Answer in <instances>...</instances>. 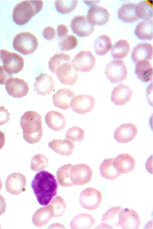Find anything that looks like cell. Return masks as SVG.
Listing matches in <instances>:
<instances>
[{
	"label": "cell",
	"instance_id": "35",
	"mask_svg": "<svg viewBox=\"0 0 153 229\" xmlns=\"http://www.w3.org/2000/svg\"><path fill=\"white\" fill-rule=\"evenodd\" d=\"M137 13L139 18L145 20H152L153 5L151 2L143 0L137 4Z\"/></svg>",
	"mask_w": 153,
	"mask_h": 229
},
{
	"label": "cell",
	"instance_id": "31",
	"mask_svg": "<svg viewBox=\"0 0 153 229\" xmlns=\"http://www.w3.org/2000/svg\"><path fill=\"white\" fill-rule=\"evenodd\" d=\"M134 33L140 40H151L153 38L152 20H145L136 26Z\"/></svg>",
	"mask_w": 153,
	"mask_h": 229
},
{
	"label": "cell",
	"instance_id": "36",
	"mask_svg": "<svg viewBox=\"0 0 153 229\" xmlns=\"http://www.w3.org/2000/svg\"><path fill=\"white\" fill-rule=\"evenodd\" d=\"M71 61L69 54L64 53H57L52 56L49 60L48 68L51 72L55 74L57 69L61 64Z\"/></svg>",
	"mask_w": 153,
	"mask_h": 229
},
{
	"label": "cell",
	"instance_id": "2",
	"mask_svg": "<svg viewBox=\"0 0 153 229\" xmlns=\"http://www.w3.org/2000/svg\"><path fill=\"white\" fill-rule=\"evenodd\" d=\"M20 125L23 137L27 143L32 144L41 139L43 129L41 115L34 110L26 111L20 117Z\"/></svg>",
	"mask_w": 153,
	"mask_h": 229
},
{
	"label": "cell",
	"instance_id": "9",
	"mask_svg": "<svg viewBox=\"0 0 153 229\" xmlns=\"http://www.w3.org/2000/svg\"><path fill=\"white\" fill-rule=\"evenodd\" d=\"M93 171L88 165L80 163L73 165L70 171L72 182L74 185H83L91 179Z\"/></svg>",
	"mask_w": 153,
	"mask_h": 229
},
{
	"label": "cell",
	"instance_id": "38",
	"mask_svg": "<svg viewBox=\"0 0 153 229\" xmlns=\"http://www.w3.org/2000/svg\"><path fill=\"white\" fill-rule=\"evenodd\" d=\"M77 0H56L55 6L56 10L63 14H68L73 11L77 5Z\"/></svg>",
	"mask_w": 153,
	"mask_h": 229
},
{
	"label": "cell",
	"instance_id": "25",
	"mask_svg": "<svg viewBox=\"0 0 153 229\" xmlns=\"http://www.w3.org/2000/svg\"><path fill=\"white\" fill-rule=\"evenodd\" d=\"M45 122L50 129L56 131H59L65 127L66 120L61 113L55 110L48 111L45 116Z\"/></svg>",
	"mask_w": 153,
	"mask_h": 229
},
{
	"label": "cell",
	"instance_id": "13",
	"mask_svg": "<svg viewBox=\"0 0 153 229\" xmlns=\"http://www.w3.org/2000/svg\"><path fill=\"white\" fill-rule=\"evenodd\" d=\"M5 89L9 95L15 98L26 96L29 90L28 83L17 77L9 78L6 83Z\"/></svg>",
	"mask_w": 153,
	"mask_h": 229
},
{
	"label": "cell",
	"instance_id": "8",
	"mask_svg": "<svg viewBox=\"0 0 153 229\" xmlns=\"http://www.w3.org/2000/svg\"><path fill=\"white\" fill-rule=\"evenodd\" d=\"M95 58L90 51L83 50L76 54L71 61L75 70L82 72H87L94 68Z\"/></svg>",
	"mask_w": 153,
	"mask_h": 229
},
{
	"label": "cell",
	"instance_id": "40",
	"mask_svg": "<svg viewBox=\"0 0 153 229\" xmlns=\"http://www.w3.org/2000/svg\"><path fill=\"white\" fill-rule=\"evenodd\" d=\"M77 44L78 40L76 37L71 34L61 38L59 43V46L61 51H65L75 49Z\"/></svg>",
	"mask_w": 153,
	"mask_h": 229
},
{
	"label": "cell",
	"instance_id": "44",
	"mask_svg": "<svg viewBox=\"0 0 153 229\" xmlns=\"http://www.w3.org/2000/svg\"><path fill=\"white\" fill-rule=\"evenodd\" d=\"M12 77V74L7 73L2 66L0 65V84H5L7 81Z\"/></svg>",
	"mask_w": 153,
	"mask_h": 229
},
{
	"label": "cell",
	"instance_id": "22",
	"mask_svg": "<svg viewBox=\"0 0 153 229\" xmlns=\"http://www.w3.org/2000/svg\"><path fill=\"white\" fill-rule=\"evenodd\" d=\"M135 164L134 158L128 154H120L114 158V166L120 175L132 171L135 168Z\"/></svg>",
	"mask_w": 153,
	"mask_h": 229
},
{
	"label": "cell",
	"instance_id": "37",
	"mask_svg": "<svg viewBox=\"0 0 153 229\" xmlns=\"http://www.w3.org/2000/svg\"><path fill=\"white\" fill-rule=\"evenodd\" d=\"M48 161L47 157L43 154H37L32 158L30 167L34 171H39L44 170L48 166Z\"/></svg>",
	"mask_w": 153,
	"mask_h": 229
},
{
	"label": "cell",
	"instance_id": "33",
	"mask_svg": "<svg viewBox=\"0 0 153 229\" xmlns=\"http://www.w3.org/2000/svg\"><path fill=\"white\" fill-rule=\"evenodd\" d=\"M73 165L68 164L60 167L56 172V177L58 183L62 187H69L74 185L72 182L70 171Z\"/></svg>",
	"mask_w": 153,
	"mask_h": 229
},
{
	"label": "cell",
	"instance_id": "28",
	"mask_svg": "<svg viewBox=\"0 0 153 229\" xmlns=\"http://www.w3.org/2000/svg\"><path fill=\"white\" fill-rule=\"evenodd\" d=\"M135 73L138 78L143 82L152 80L153 67L147 60H141L136 63Z\"/></svg>",
	"mask_w": 153,
	"mask_h": 229
},
{
	"label": "cell",
	"instance_id": "5",
	"mask_svg": "<svg viewBox=\"0 0 153 229\" xmlns=\"http://www.w3.org/2000/svg\"><path fill=\"white\" fill-rule=\"evenodd\" d=\"M0 62L5 70L11 74L18 73L24 67V60L22 57L4 49L0 50Z\"/></svg>",
	"mask_w": 153,
	"mask_h": 229
},
{
	"label": "cell",
	"instance_id": "16",
	"mask_svg": "<svg viewBox=\"0 0 153 229\" xmlns=\"http://www.w3.org/2000/svg\"><path fill=\"white\" fill-rule=\"evenodd\" d=\"M138 133L136 126L131 123L123 124L116 129L114 138L121 143H127L133 141Z\"/></svg>",
	"mask_w": 153,
	"mask_h": 229
},
{
	"label": "cell",
	"instance_id": "48",
	"mask_svg": "<svg viewBox=\"0 0 153 229\" xmlns=\"http://www.w3.org/2000/svg\"><path fill=\"white\" fill-rule=\"evenodd\" d=\"M5 142L4 133L0 130V150L4 146Z\"/></svg>",
	"mask_w": 153,
	"mask_h": 229
},
{
	"label": "cell",
	"instance_id": "20",
	"mask_svg": "<svg viewBox=\"0 0 153 229\" xmlns=\"http://www.w3.org/2000/svg\"><path fill=\"white\" fill-rule=\"evenodd\" d=\"M132 94V90L128 85L121 83L112 90L111 99L115 105L122 106L130 100Z\"/></svg>",
	"mask_w": 153,
	"mask_h": 229
},
{
	"label": "cell",
	"instance_id": "39",
	"mask_svg": "<svg viewBox=\"0 0 153 229\" xmlns=\"http://www.w3.org/2000/svg\"><path fill=\"white\" fill-rule=\"evenodd\" d=\"M50 205L53 208L54 217H60L65 213L66 205L64 200L61 196L58 195L52 201Z\"/></svg>",
	"mask_w": 153,
	"mask_h": 229
},
{
	"label": "cell",
	"instance_id": "30",
	"mask_svg": "<svg viewBox=\"0 0 153 229\" xmlns=\"http://www.w3.org/2000/svg\"><path fill=\"white\" fill-rule=\"evenodd\" d=\"M114 158L105 159L101 163L99 171L101 176L111 180L116 179L120 175L117 171L114 165Z\"/></svg>",
	"mask_w": 153,
	"mask_h": 229
},
{
	"label": "cell",
	"instance_id": "18",
	"mask_svg": "<svg viewBox=\"0 0 153 229\" xmlns=\"http://www.w3.org/2000/svg\"><path fill=\"white\" fill-rule=\"evenodd\" d=\"M55 83L52 76L40 73L35 78L33 85L34 90L38 94L42 96L49 94L54 89Z\"/></svg>",
	"mask_w": 153,
	"mask_h": 229
},
{
	"label": "cell",
	"instance_id": "43",
	"mask_svg": "<svg viewBox=\"0 0 153 229\" xmlns=\"http://www.w3.org/2000/svg\"><path fill=\"white\" fill-rule=\"evenodd\" d=\"M43 37L47 40H52L56 35L55 29L51 26H48L44 28L42 32Z\"/></svg>",
	"mask_w": 153,
	"mask_h": 229
},
{
	"label": "cell",
	"instance_id": "49",
	"mask_svg": "<svg viewBox=\"0 0 153 229\" xmlns=\"http://www.w3.org/2000/svg\"><path fill=\"white\" fill-rule=\"evenodd\" d=\"M2 186V183L0 178V191L1 190Z\"/></svg>",
	"mask_w": 153,
	"mask_h": 229
},
{
	"label": "cell",
	"instance_id": "12",
	"mask_svg": "<svg viewBox=\"0 0 153 229\" xmlns=\"http://www.w3.org/2000/svg\"><path fill=\"white\" fill-rule=\"evenodd\" d=\"M70 26L74 33L80 37L88 36L93 33L94 26L89 21L85 15L75 16L72 19Z\"/></svg>",
	"mask_w": 153,
	"mask_h": 229
},
{
	"label": "cell",
	"instance_id": "27",
	"mask_svg": "<svg viewBox=\"0 0 153 229\" xmlns=\"http://www.w3.org/2000/svg\"><path fill=\"white\" fill-rule=\"evenodd\" d=\"M118 16L125 22L131 23L137 21L139 18L137 13V4L133 3L124 4L119 8Z\"/></svg>",
	"mask_w": 153,
	"mask_h": 229
},
{
	"label": "cell",
	"instance_id": "10",
	"mask_svg": "<svg viewBox=\"0 0 153 229\" xmlns=\"http://www.w3.org/2000/svg\"><path fill=\"white\" fill-rule=\"evenodd\" d=\"M95 103V99L92 95L80 94L72 99L70 102V107L75 112L84 114L93 109Z\"/></svg>",
	"mask_w": 153,
	"mask_h": 229
},
{
	"label": "cell",
	"instance_id": "21",
	"mask_svg": "<svg viewBox=\"0 0 153 229\" xmlns=\"http://www.w3.org/2000/svg\"><path fill=\"white\" fill-rule=\"evenodd\" d=\"M122 209L118 206L112 207L107 210L103 216L101 224L97 228L114 229L118 227L119 214Z\"/></svg>",
	"mask_w": 153,
	"mask_h": 229
},
{
	"label": "cell",
	"instance_id": "3",
	"mask_svg": "<svg viewBox=\"0 0 153 229\" xmlns=\"http://www.w3.org/2000/svg\"><path fill=\"white\" fill-rule=\"evenodd\" d=\"M43 6L42 0H25L17 4L14 9L12 18L17 24L23 25L39 12Z\"/></svg>",
	"mask_w": 153,
	"mask_h": 229
},
{
	"label": "cell",
	"instance_id": "19",
	"mask_svg": "<svg viewBox=\"0 0 153 229\" xmlns=\"http://www.w3.org/2000/svg\"><path fill=\"white\" fill-rule=\"evenodd\" d=\"M75 96L74 92L69 89H59L53 95L52 101L56 107L63 110L70 107V102Z\"/></svg>",
	"mask_w": 153,
	"mask_h": 229
},
{
	"label": "cell",
	"instance_id": "4",
	"mask_svg": "<svg viewBox=\"0 0 153 229\" xmlns=\"http://www.w3.org/2000/svg\"><path fill=\"white\" fill-rule=\"evenodd\" d=\"M14 48L24 55L31 54L37 49L38 42L33 34L28 32H21L17 34L13 41Z\"/></svg>",
	"mask_w": 153,
	"mask_h": 229
},
{
	"label": "cell",
	"instance_id": "50",
	"mask_svg": "<svg viewBox=\"0 0 153 229\" xmlns=\"http://www.w3.org/2000/svg\"><path fill=\"white\" fill-rule=\"evenodd\" d=\"M0 228H1V225L0 224Z\"/></svg>",
	"mask_w": 153,
	"mask_h": 229
},
{
	"label": "cell",
	"instance_id": "42",
	"mask_svg": "<svg viewBox=\"0 0 153 229\" xmlns=\"http://www.w3.org/2000/svg\"><path fill=\"white\" fill-rule=\"evenodd\" d=\"M10 114L3 106H0V126L7 123L10 120Z\"/></svg>",
	"mask_w": 153,
	"mask_h": 229
},
{
	"label": "cell",
	"instance_id": "6",
	"mask_svg": "<svg viewBox=\"0 0 153 229\" xmlns=\"http://www.w3.org/2000/svg\"><path fill=\"white\" fill-rule=\"evenodd\" d=\"M105 73L107 79L113 83L125 80L128 75L126 65L122 60H113L106 65Z\"/></svg>",
	"mask_w": 153,
	"mask_h": 229
},
{
	"label": "cell",
	"instance_id": "32",
	"mask_svg": "<svg viewBox=\"0 0 153 229\" xmlns=\"http://www.w3.org/2000/svg\"><path fill=\"white\" fill-rule=\"evenodd\" d=\"M112 44L110 38L108 35H100L95 40L94 48L96 54L102 56L106 54L111 49Z\"/></svg>",
	"mask_w": 153,
	"mask_h": 229
},
{
	"label": "cell",
	"instance_id": "24",
	"mask_svg": "<svg viewBox=\"0 0 153 229\" xmlns=\"http://www.w3.org/2000/svg\"><path fill=\"white\" fill-rule=\"evenodd\" d=\"M53 217L52 206L48 204L37 210L32 218L33 224L36 227H41L48 223Z\"/></svg>",
	"mask_w": 153,
	"mask_h": 229
},
{
	"label": "cell",
	"instance_id": "29",
	"mask_svg": "<svg viewBox=\"0 0 153 229\" xmlns=\"http://www.w3.org/2000/svg\"><path fill=\"white\" fill-rule=\"evenodd\" d=\"M95 219L92 215L81 213L74 217L70 223L72 229H89L95 224Z\"/></svg>",
	"mask_w": 153,
	"mask_h": 229
},
{
	"label": "cell",
	"instance_id": "11",
	"mask_svg": "<svg viewBox=\"0 0 153 229\" xmlns=\"http://www.w3.org/2000/svg\"><path fill=\"white\" fill-rule=\"evenodd\" d=\"M55 74L61 83L67 85H72L76 83L79 77L71 61L61 64L57 69Z\"/></svg>",
	"mask_w": 153,
	"mask_h": 229
},
{
	"label": "cell",
	"instance_id": "46",
	"mask_svg": "<svg viewBox=\"0 0 153 229\" xmlns=\"http://www.w3.org/2000/svg\"><path fill=\"white\" fill-rule=\"evenodd\" d=\"M6 207L5 200L2 196L0 194V216L5 213Z\"/></svg>",
	"mask_w": 153,
	"mask_h": 229
},
{
	"label": "cell",
	"instance_id": "1",
	"mask_svg": "<svg viewBox=\"0 0 153 229\" xmlns=\"http://www.w3.org/2000/svg\"><path fill=\"white\" fill-rule=\"evenodd\" d=\"M31 186L38 202L42 206L48 204L57 195L58 185L55 177L46 171L35 175Z\"/></svg>",
	"mask_w": 153,
	"mask_h": 229
},
{
	"label": "cell",
	"instance_id": "7",
	"mask_svg": "<svg viewBox=\"0 0 153 229\" xmlns=\"http://www.w3.org/2000/svg\"><path fill=\"white\" fill-rule=\"evenodd\" d=\"M102 195L98 189L87 187L80 193L79 202L82 207L87 210L93 211L97 208L101 203Z\"/></svg>",
	"mask_w": 153,
	"mask_h": 229
},
{
	"label": "cell",
	"instance_id": "41",
	"mask_svg": "<svg viewBox=\"0 0 153 229\" xmlns=\"http://www.w3.org/2000/svg\"><path fill=\"white\" fill-rule=\"evenodd\" d=\"M85 131L81 128L77 126L73 127L69 129L65 134L66 139L72 143L81 142L84 138Z\"/></svg>",
	"mask_w": 153,
	"mask_h": 229
},
{
	"label": "cell",
	"instance_id": "14",
	"mask_svg": "<svg viewBox=\"0 0 153 229\" xmlns=\"http://www.w3.org/2000/svg\"><path fill=\"white\" fill-rule=\"evenodd\" d=\"M118 224L122 229H139L141 224L139 215L133 210L122 209L119 214Z\"/></svg>",
	"mask_w": 153,
	"mask_h": 229
},
{
	"label": "cell",
	"instance_id": "45",
	"mask_svg": "<svg viewBox=\"0 0 153 229\" xmlns=\"http://www.w3.org/2000/svg\"><path fill=\"white\" fill-rule=\"evenodd\" d=\"M57 33L58 37L63 38L67 35L68 29L67 26L64 24H60L57 27Z\"/></svg>",
	"mask_w": 153,
	"mask_h": 229
},
{
	"label": "cell",
	"instance_id": "15",
	"mask_svg": "<svg viewBox=\"0 0 153 229\" xmlns=\"http://www.w3.org/2000/svg\"><path fill=\"white\" fill-rule=\"evenodd\" d=\"M26 183V179L23 175L20 173H14L7 178L5 187L8 192L17 195L25 191Z\"/></svg>",
	"mask_w": 153,
	"mask_h": 229
},
{
	"label": "cell",
	"instance_id": "23",
	"mask_svg": "<svg viewBox=\"0 0 153 229\" xmlns=\"http://www.w3.org/2000/svg\"><path fill=\"white\" fill-rule=\"evenodd\" d=\"M152 45L146 42L138 44L134 47L131 53L132 59L135 63L141 60L148 61L152 59Z\"/></svg>",
	"mask_w": 153,
	"mask_h": 229
},
{
	"label": "cell",
	"instance_id": "47",
	"mask_svg": "<svg viewBox=\"0 0 153 229\" xmlns=\"http://www.w3.org/2000/svg\"><path fill=\"white\" fill-rule=\"evenodd\" d=\"M152 156H151L148 159L146 163V168L148 171L150 173L152 174Z\"/></svg>",
	"mask_w": 153,
	"mask_h": 229
},
{
	"label": "cell",
	"instance_id": "17",
	"mask_svg": "<svg viewBox=\"0 0 153 229\" xmlns=\"http://www.w3.org/2000/svg\"><path fill=\"white\" fill-rule=\"evenodd\" d=\"M110 18V13L106 9L96 5L89 8L87 15L89 21L94 26L105 24L109 20Z\"/></svg>",
	"mask_w": 153,
	"mask_h": 229
},
{
	"label": "cell",
	"instance_id": "26",
	"mask_svg": "<svg viewBox=\"0 0 153 229\" xmlns=\"http://www.w3.org/2000/svg\"><path fill=\"white\" fill-rule=\"evenodd\" d=\"M48 146L56 153L66 156L72 153L75 147L73 143L66 138L63 140L54 139L49 142Z\"/></svg>",
	"mask_w": 153,
	"mask_h": 229
},
{
	"label": "cell",
	"instance_id": "34",
	"mask_svg": "<svg viewBox=\"0 0 153 229\" xmlns=\"http://www.w3.org/2000/svg\"><path fill=\"white\" fill-rule=\"evenodd\" d=\"M130 50V45L126 40L121 39L117 42L112 48L111 55L113 58L119 59L125 58Z\"/></svg>",
	"mask_w": 153,
	"mask_h": 229
}]
</instances>
